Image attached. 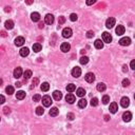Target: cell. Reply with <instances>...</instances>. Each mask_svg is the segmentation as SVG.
<instances>
[{"label":"cell","mask_w":135,"mask_h":135,"mask_svg":"<svg viewBox=\"0 0 135 135\" xmlns=\"http://www.w3.org/2000/svg\"><path fill=\"white\" fill-rule=\"evenodd\" d=\"M94 47L96 49H98V50H100V49L103 48V41H101L100 39H96L95 42H94Z\"/></svg>","instance_id":"ffe728a7"},{"label":"cell","mask_w":135,"mask_h":135,"mask_svg":"<svg viewBox=\"0 0 135 135\" xmlns=\"http://www.w3.org/2000/svg\"><path fill=\"white\" fill-rule=\"evenodd\" d=\"M79 62L81 65H87L89 62V57H87V56H82V57L79 59Z\"/></svg>","instance_id":"4dcf8cb0"},{"label":"cell","mask_w":135,"mask_h":135,"mask_svg":"<svg viewBox=\"0 0 135 135\" xmlns=\"http://www.w3.org/2000/svg\"><path fill=\"white\" fill-rule=\"evenodd\" d=\"M131 43V39L129 38V37H123V38H121L120 40H119V44L122 47H127V46H130Z\"/></svg>","instance_id":"8992f818"},{"label":"cell","mask_w":135,"mask_h":135,"mask_svg":"<svg viewBox=\"0 0 135 135\" xmlns=\"http://www.w3.org/2000/svg\"><path fill=\"white\" fill-rule=\"evenodd\" d=\"M102 41L106 43H110L112 41V36L110 35V33L108 32H103L102 33Z\"/></svg>","instance_id":"3957f363"},{"label":"cell","mask_w":135,"mask_h":135,"mask_svg":"<svg viewBox=\"0 0 135 135\" xmlns=\"http://www.w3.org/2000/svg\"><path fill=\"white\" fill-rule=\"evenodd\" d=\"M66 22V18L63 17V16H60L59 17V20H58V24L59 25H61V24H63Z\"/></svg>","instance_id":"f35d334b"},{"label":"cell","mask_w":135,"mask_h":135,"mask_svg":"<svg viewBox=\"0 0 135 135\" xmlns=\"http://www.w3.org/2000/svg\"><path fill=\"white\" fill-rule=\"evenodd\" d=\"M81 75V69L79 67H75L72 70V76L75 78H78Z\"/></svg>","instance_id":"277c9868"},{"label":"cell","mask_w":135,"mask_h":135,"mask_svg":"<svg viewBox=\"0 0 135 135\" xmlns=\"http://www.w3.org/2000/svg\"><path fill=\"white\" fill-rule=\"evenodd\" d=\"M58 113H59V110L56 107H54V108H52L51 110H50V115L51 116H53V117H55V116H57L58 115Z\"/></svg>","instance_id":"d4e9b609"},{"label":"cell","mask_w":135,"mask_h":135,"mask_svg":"<svg viewBox=\"0 0 135 135\" xmlns=\"http://www.w3.org/2000/svg\"><path fill=\"white\" fill-rule=\"evenodd\" d=\"M15 84H16V87H17V88H20V87H21V82H19V81H17Z\"/></svg>","instance_id":"c3c4849f"},{"label":"cell","mask_w":135,"mask_h":135,"mask_svg":"<svg viewBox=\"0 0 135 135\" xmlns=\"http://www.w3.org/2000/svg\"><path fill=\"white\" fill-rule=\"evenodd\" d=\"M93 36H94V32H93V31H89L87 33V37H88V38H92Z\"/></svg>","instance_id":"60d3db41"},{"label":"cell","mask_w":135,"mask_h":135,"mask_svg":"<svg viewBox=\"0 0 135 135\" xmlns=\"http://www.w3.org/2000/svg\"><path fill=\"white\" fill-rule=\"evenodd\" d=\"M129 85H130V80L129 79H123L122 80V87L127 88V87H129Z\"/></svg>","instance_id":"8d00e7d4"},{"label":"cell","mask_w":135,"mask_h":135,"mask_svg":"<svg viewBox=\"0 0 135 135\" xmlns=\"http://www.w3.org/2000/svg\"><path fill=\"white\" fill-rule=\"evenodd\" d=\"M67 117H68V119H69V120H73V119H74V114H73V113H68Z\"/></svg>","instance_id":"ab89813d"},{"label":"cell","mask_w":135,"mask_h":135,"mask_svg":"<svg viewBox=\"0 0 135 135\" xmlns=\"http://www.w3.org/2000/svg\"><path fill=\"white\" fill-rule=\"evenodd\" d=\"M4 25H5V29H7V30H12V29L14 28V22H13L12 20H6L5 23H4Z\"/></svg>","instance_id":"cb8c5ba5"},{"label":"cell","mask_w":135,"mask_h":135,"mask_svg":"<svg viewBox=\"0 0 135 135\" xmlns=\"http://www.w3.org/2000/svg\"><path fill=\"white\" fill-rule=\"evenodd\" d=\"M44 22L47 24H53L54 22V16L52 14H48L46 17H44Z\"/></svg>","instance_id":"30bf717a"},{"label":"cell","mask_w":135,"mask_h":135,"mask_svg":"<svg viewBox=\"0 0 135 135\" xmlns=\"http://www.w3.org/2000/svg\"><path fill=\"white\" fill-rule=\"evenodd\" d=\"M1 35H2L3 37H5V36H6V34H5V32H1Z\"/></svg>","instance_id":"816d5d0a"},{"label":"cell","mask_w":135,"mask_h":135,"mask_svg":"<svg viewBox=\"0 0 135 135\" xmlns=\"http://www.w3.org/2000/svg\"><path fill=\"white\" fill-rule=\"evenodd\" d=\"M37 84H38V78H35V79L33 80V87H35Z\"/></svg>","instance_id":"ee69618b"},{"label":"cell","mask_w":135,"mask_h":135,"mask_svg":"<svg viewBox=\"0 0 135 135\" xmlns=\"http://www.w3.org/2000/svg\"><path fill=\"white\" fill-rule=\"evenodd\" d=\"M120 104L122 108H128L130 106V99L128 98V97H122V98L120 99Z\"/></svg>","instance_id":"9c48e42d"},{"label":"cell","mask_w":135,"mask_h":135,"mask_svg":"<svg viewBox=\"0 0 135 135\" xmlns=\"http://www.w3.org/2000/svg\"><path fill=\"white\" fill-rule=\"evenodd\" d=\"M5 92H6L9 95H12L13 93H14V88L12 87V85H7V87L5 88Z\"/></svg>","instance_id":"1f68e13d"},{"label":"cell","mask_w":135,"mask_h":135,"mask_svg":"<svg viewBox=\"0 0 135 135\" xmlns=\"http://www.w3.org/2000/svg\"><path fill=\"white\" fill-rule=\"evenodd\" d=\"M87 100L85 99H80L79 101H78V107L81 108V109H84L85 107H87Z\"/></svg>","instance_id":"83f0119b"},{"label":"cell","mask_w":135,"mask_h":135,"mask_svg":"<svg viewBox=\"0 0 135 135\" xmlns=\"http://www.w3.org/2000/svg\"><path fill=\"white\" fill-rule=\"evenodd\" d=\"M32 76V71L31 70H27L25 72L23 73V77H24V80H27L29 79V78H31Z\"/></svg>","instance_id":"f1b7e54d"},{"label":"cell","mask_w":135,"mask_h":135,"mask_svg":"<svg viewBox=\"0 0 135 135\" xmlns=\"http://www.w3.org/2000/svg\"><path fill=\"white\" fill-rule=\"evenodd\" d=\"M109 119H110V116H109V115H104V120L108 121Z\"/></svg>","instance_id":"681fc988"},{"label":"cell","mask_w":135,"mask_h":135,"mask_svg":"<svg viewBox=\"0 0 135 135\" xmlns=\"http://www.w3.org/2000/svg\"><path fill=\"white\" fill-rule=\"evenodd\" d=\"M122 71L123 72H127V71H128V67H127V65H125L122 67Z\"/></svg>","instance_id":"7dc6e473"},{"label":"cell","mask_w":135,"mask_h":135,"mask_svg":"<svg viewBox=\"0 0 135 135\" xmlns=\"http://www.w3.org/2000/svg\"><path fill=\"white\" fill-rule=\"evenodd\" d=\"M66 89H67L68 92H73V91H75V89H76V85H75L74 84H70L67 85Z\"/></svg>","instance_id":"f546056e"},{"label":"cell","mask_w":135,"mask_h":135,"mask_svg":"<svg viewBox=\"0 0 135 135\" xmlns=\"http://www.w3.org/2000/svg\"><path fill=\"white\" fill-rule=\"evenodd\" d=\"M94 3H95V0H91V1H87V4H88V5L94 4Z\"/></svg>","instance_id":"bcb514c9"},{"label":"cell","mask_w":135,"mask_h":135,"mask_svg":"<svg viewBox=\"0 0 135 135\" xmlns=\"http://www.w3.org/2000/svg\"><path fill=\"white\" fill-rule=\"evenodd\" d=\"M52 98H51V96H49V95H44L42 97V103H43V106L44 107H50L51 104H52Z\"/></svg>","instance_id":"6da1fadb"},{"label":"cell","mask_w":135,"mask_h":135,"mask_svg":"<svg viewBox=\"0 0 135 135\" xmlns=\"http://www.w3.org/2000/svg\"><path fill=\"white\" fill-rule=\"evenodd\" d=\"M115 32H116V35H118V36L123 35V34H125V27H123V25H117Z\"/></svg>","instance_id":"7c38bea8"},{"label":"cell","mask_w":135,"mask_h":135,"mask_svg":"<svg viewBox=\"0 0 135 135\" xmlns=\"http://www.w3.org/2000/svg\"><path fill=\"white\" fill-rule=\"evenodd\" d=\"M25 97V92L24 91H18L16 93V98L19 99V100H22Z\"/></svg>","instance_id":"7402d4cb"},{"label":"cell","mask_w":135,"mask_h":135,"mask_svg":"<svg viewBox=\"0 0 135 135\" xmlns=\"http://www.w3.org/2000/svg\"><path fill=\"white\" fill-rule=\"evenodd\" d=\"M53 98L55 100H60L62 98V93L60 91H54L53 92Z\"/></svg>","instance_id":"ac0fdd59"},{"label":"cell","mask_w":135,"mask_h":135,"mask_svg":"<svg viewBox=\"0 0 135 135\" xmlns=\"http://www.w3.org/2000/svg\"><path fill=\"white\" fill-rule=\"evenodd\" d=\"M44 27V25H43V23H42V22H41V23H39V29H42Z\"/></svg>","instance_id":"f907efd6"},{"label":"cell","mask_w":135,"mask_h":135,"mask_svg":"<svg viewBox=\"0 0 135 135\" xmlns=\"http://www.w3.org/2000/svg\"><path fill=\"white\" fill-rule=\"evenodd\" d=\"M130 67L132 68L133 70H135V59H134V60L131 61V63H130Z\"/></svg>","instance_id":"7bdbcfd3"},{"label":"cell","mask_w":135,"mask_h":135,"mask_svg":"<svg viewBox=\"0 0 135 135\" xmlns=\"http://www.w3.org/2000/svg\"><path fill=\"white\" fill-rule=\"evenodd\" d=\"M134 98H135V95H134Z\"/></svg>","instance_id":"f5cc1de1"},{"label":"cell","mask_w":135,"mask_h":135,"mask_svg":"<svg viewBox=\"0 0 135 135\" xmlns=\"http://www.w3.org/2000/svg\"><path fill=\"white\" fill-rule=\"evenodd\" d=\"M76 95L77 96H79V97H84L85 95V90L84 88H79V89H77V91H76Z\"/></svg>","instance_id":"603a6c76"},{"label":"cell","mask_w":135,"mask_h":135,"mask_svg":"<svg viewBox=\"0 0 135 135\" xmlns=\"http://www.w3.org/2000/svg\"><path fill=\"white\" fill-rule=\"evenodd\" d=\"M31 19L32 21L34 22H38L40 20V14L39 13H37V12H34L31 14Z\"/></svg>","instance_id":"5bb4252c"},{"label":"cell","mask_w":135,"mask_h":135,"mask_svg":"<svg viewBox=\"0 0 135 135\" xmlns=\"http://www.w3.org/2000/svg\"><path fill=\"white\" fill-rule=\"evenodd\" d=\"M0 99H1V101H0V102H1V103H4V101H5L4 96H3V95H1V96H0Z\"/></svg>","instance_id":"f6af8a7d"},{"label":"cell","mask_w":135,"mask_h":135,"mask_svg":"<svg viewBox=\"0 0 135 135\" xmlns=\"http://www.w3.org/2000/svg\"><path fill=\"white\" fill-rule=\"evenodd\" d=\"M19 53H20V56H22V57H27L30 54V50H29V48H22Z\"/></svg>","instance_id":"d6986e66"},{"label":"cell","mask_w":135,"mask_h":135,"mask_svg":"<svg viewBox=\"0 0 135 135\" xmlns=\"http://www.w3.org/2000/svg\"><path fill=\"white\" fill-rule=\"evenodd\" d=\"M102 103L103 104H108L109 103V101H110V96H108V95H104L103 97H102Z\"/></svg>","instance_id":"e575fe53"},{"label":"cell","mask_w":135,"mask_h":135,"mask_svg":"<svg viewBox=\"0 0 135 135\" xmlns=\"http://www.w3.org/2000/svg\"><path fill=\"white\" fill-rule=\"evenodd\" d=\"M3 113H4L5 115H7V114H10V113H11V110H10V109L7 108V107H5L4 109H3Z\"/></svg>","instance_id":"b9f144b4"},{"label":"cell","mask_w":135,"mask_h":135,"mask_svg":"<svg viewBox=\"0 0 135 135\" xmlns=\"http://www.w3.org/2000/svg\"><path fill=\"white\" fill-rule=\"evenodd\" d=\"M131 119H132V114H131V112L127 111V112H125V113L122 114V120L125 122L131 121Z\"/></svg>","instance_id":"5b68a950"},{"label":"cell","mask_w":135,"mask_h":135,"mask_svg":"<svg viewBox=\"0 0 135 135\" xmlns=\"http://www.w3.org/2000/svg\"><path fill=\"white\" fill-rule=\"evenodd\" d=\"M91 106L92 107H97L98 106V98H96V97H94V98H92L91 99Z\"/></svg>","instance_id":"d6a6232c"},{"label":"cell","mask_w":135,"mask_h":135,"mask_svg":"<svg viewBox=\"0 0 135 135\" xmlns=\"http://www.w3.org/2000/svg\"><path fill=\"white\" fill-rule=\"evenodd\" d=\"M115 25V19L113 17H110V18H108L107 21H106V27L108 29H112Z\"/></svg>","instance_id":"52a82bcc"},{"label":"cell","mask_w":135,"mask_h":135,"mask_svg":"<svg viewBox=\"0 0 135 135\" xmlns=\"http://www.w3.org/2000/svg\"><path fill=\"white\" fill-rule=\"evenodd\" d=\"M84 79L87 82H89V84H92V82L95 80V75L93 73H87V75L84 76Z\"/></svg>","instance_id":"ba28073f"},{"label":"cell","mask_w":135,"mask_h":135,"mask_svg":"<svg viewBox=\"0 0 135 135\" xmlns=\"http://www.w3.org/2000/svg\"><path fill=\"white\" fill-rule=\"evenodd\" d=\"M77 18H78V17H77V15L75 14V13H72V14L70 15V19H71V21H76Z\"/></svg>","instance_id":"d590c367"},{"label":"cell","mask_w":135,"mask_h":135,"mask_svg":"<svg viewBox=\"0 0 135 135\" xmlns=\"http://www.w3.org/2000/svg\"><path fill=\"white\" fill-rule=\"evenodd\" d=\"M21 75H22V69L20 67H18V68H16V69L14 70V77L15 78H20L21 77Z\"/></svg>","instance_id":"4fadbf2b"},{"label":"cell","mask_w":135,"mask_h":135,"mask_svg":"<svg viewBox=\"0 0 135 135\" xmlns=\"http://www.w3.org/2000/svg\"><path fill=\"white\" fill-rule=\"evenodd\" d=\"M40 89H41V91L47 92V91H49V89H50V84H49L48 82H43V84L40 85Z\"/></svg>","instance_id":"4316f807"},{"label":"cell","mask_w":135,"mask_h":135,"mask_svg":"<svg viewBox=\"0 0 135 135\" xmlns=\"http://www.w3.org/2000/svg\"><path fill=\"white\" fill-rule=\"evenodd\" d=\"M41 49H42V47H41L40 43H34L33 44V51L36 52V53H38V52L41 51Z\"/></svg>","instance_id":"484cf974"},{"label":"cell","mask_w":135,"mask_h":135,"mask_svg":"<svg viewBox=\"0 0 135 135\" xmlns=\"http://www.w3.org/2000/svg\"><path fill=\"white\" fill-rule=\"evenodd\" d=\"M44 113V110L42 107H37L36 108V114L37 115H42Z\"/></svg>","instance_id":"836d02e7"},{"label":"cell","mask_w":135,"mask_h":135,"mask_svg":"<svg viewBox=\"0 0 135 135\" xmlns=\"http://www.w3.org/2000/svg\"><path fill=\"white\" fill-rule=\"evenodd\" d=\"M66 100H67V102H69V103H74L75 100H76V98H75V96L73 94L69 93V94L66 96Z\"/></svg>","instance_id":"2e32d148"},{"label":"cell","mask_w":135,"mask_h":135,"mask_svg":"<svg viewBox=\"0 0 135 135\" xmlns=\"http://www.w3.org/2000/svg\"><path fill=\"white\" fill-rule=\"evenodd\" d=\"M72 29H70V28H65L62 30V36L65 37V38H70L71 36H72Z\"/></svg>","instance_id":"7a4b0ae2"},{"label":"cell","mask_w":135,"mask_h":135,"mask_svg":"<svg viewBox=\"0 0 135 135\" xmlns=\"http://www.w3.org/2000/svg\"><path fill=\"white\" fill-rule=\"evenodd\" d=\"M61 51L63 52V53H67V52H69L70 51V49H71V46H70V43H68V42H63L61 44Z\"/></svg>","instance_id":"e0dca14e"},{"label":"cell","mask_w":135,"mask_h":135,"mask_svg":"<svg viewBox=\"0 0 135 135\" xmlns=\"http://www.w3.org/2000/svg\"><path fill=\"white\" fill-rule=\"evenodd\" d=\"M109 110H110V112L111 113H116L117 112V110H118V104L116 103V102H112L111 104H110V108H109Z\"/></svg>","instance_id":"9a60e30c"},{"label":"cell","mask_w":135,"mask_h":135,"mask_svg":"<svg viewBox=\"0 0 135 135\" xmlns=\"http://www.w3.org/2000/svg\"><path fill=\"white\" fill-rule=\"evenodd\" d=\"M24 42H25V40H24L23 37H21V36L17 37V38L15 39V46H17V47H21V46H23V43H24Z\"/></svg>","instance_id":"8fae6325"},{"label":"cell","mask_w":135,"mask_h":135,"mask_svg":"<svg viewBox=\"0 0 135 135\" xmlns=\"http://www.w3.org/2000/svg\"><path fill=\"white\" fill-rule=\"evenodd\" d=\"M96 89H97V91H99V92H103V91H106L107 87H106V84H104L103 82H99V84H97Z\"/></svg>","instance_id":"44dd1931"},{"label":"cell","mask_w":135,"mask_h":135,"mask_svg":"<svg viewBox=\"0 0 135 135\" xmlns=\"http://www.w3.org/2000/svg\"><path fill=\"white\" fill-rule=\"evenodd\" d=\"M40 99H41V96L39 94H36V95L33 96V100L35 101V102H37V101H40Z\"/></svg>","instance_id":"74e56055"}]
</instances>
